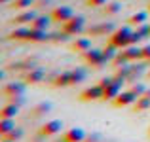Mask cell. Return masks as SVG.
Instances as JSON below:
<instances>
[{"instance_id": "obj_1", "label": "cell", "mask_w": 150, "mask_h": 142, "mask_svg": "<svg viewBox=\"0 0 150 142\" xmlns=\"http://www.w3.org/2000/svg\"><path fill=\"white\" fill-rule=\"evenodd\" d=\"M131 34H133V29L129 25L120 27L110 34V44H114L118 49H124V47L131 46Z\"/></svg>"}, {"instance_id": "obj_2", "label": "cell", "mask_w": 150, "mask_h": 142, "mask_svg": "<svg viewBox=\"0 0 150 142\" xmlns=\"http://www.w3.org/2000/svg\"><path fill=\"white\" fill-rule=\"evenodd\" d=\"M84 23H86V19L82 17V15H74L72 19H69L67 23H63V30L76 36V34H80L82 30H84Z\"/></svg>"}, {"instance_id": "obj_3", "label": "cell", "mask_w": 150, "mask_h": 142, "mask_svg": "<svg viewBox=\"0 0 150 142\" xmlns=\"http://www.w3.org/2000/svg\"><path fill=\"white\" fill-rule=\"evenodd\" d=\"M84 59H86V63L91 65V66H103V65H105L103 49H95V47H91V49H88L84 53Z\"/></svg>"}, {"instance_id": "obj_4", "label": "cell", "mask_w": 150, "mask_h": 142, "mask_svg": "<svg viewBox=\"0 0 150 142\" xmlns=\"http://www.w3.org/2000/svg\"><path fill=\"white\" fill-rule=\"evenodd\" d=\"M72 17H74V11H72V8H69V6H57L51 11V19L57 21V23H67Z\"/></svg>"}, {"instance_id": "obj_5", "label": "cell", "mask_w": 150, "mask_h": 142, "mask_svg": "<svg viewBox=\"0 0 150 142\" xmlns=\"http://www.w3.org/2000/svg\"><path fill=\"white\" fill-rule=\"evenodd\" d=\"M103 93H105V89H103L99 84H97V85H91V87L84 89V91L80 93V101H84V102L99 101V98H103Z\"/></svg>"}, {"instance_id": "obj_6", "label": "cell", "mask_w": 150, "mask_h": 142, "mask_svg": "<svg viewBox=\"0 0 150 142\" xmlns=\"http://www.w3.org/2000/svg\"><path fill=\"white\" fill-rule=\"evenodd\" d=\"M137 95L131 91V89H129V91H122L120 95H118L116 98H114V106H118V108H122V106H131V104H135L137 102Z\"/></svg>"}, {"instance_id": "obj_7", "label": "cell", "mask_w": 150, "mask_h": 142, "mask_svg": "<svg viewBox=\"0 0 150 142\" xmlns=\"http://www.w3.org/2000/svg\"><path fill=\"white\" fill-rule=\"evenodd\" d=\"M61 127H63L61 120H51V121H46V123L42 125L40 133L46 136V138H48V136H53V135H57V133L61 131Z\"/></svg>"}, {"instance_id": "obj_8", "label": "cell", "mask_w": 150, "mask_h": 142, "mask_svg": "<svg viewBox=\"0 0 150 142\" xmlns=\"http://www.w3.org/2000/svg\"><path fill=\"white\" fill-rule=\"evenodd\" d=\"M63 138L67 142H84L86 140V131L82 127H72L63 135Z\"/></svg>"}, {"instance_id": "obj_9", "label": "cell", "mask_w": 150, "mask_h": 142, "mask_svg": "<svg viewBox=\"0 0 150 142\" xmlns=\"http://www.w3.org/2000/svg\"><path fill=\"white\" fill-rule=\"evenodd\" d=\"M44 78H46V72L42 68H30L25 74V84H30V85L40 84V82H44Z\"/></svg>"}, {"instance_id": "obj_10", "label": "cell", "mask_w": 150, "mask_h": 142, "mask_svg": "<svg viewBox=\"0 0 150 142\" xmlns=\"http://www.w3.org/2000/svg\"><path fill=\"white\" fill-rule=\"evenodd\" d=\"M51 40V34H48V30H42V29H33L30 27V32H29V42H48Z\"/></svg>"}, {"instance_id": "obj_11", "label": "cell", "mask_w": 150, "mask_h": 142, "mask_svg": "<svg viewBox=\"0 0 150 142\" xmlns=\"http://www.w3.org/2000/svg\"><path fill=\"white\" fill-rule=\"evenodd\" d=\"M4 93H6L8 97H21V95L25 93V84H21V82H11V84H8L6 87H4Z\"/></svg>"}, {"instance_id": "obj_12", "label": "cell", "mask_w": 150, "mask_h": 142, "mask_svg": "<svg viewBox=\"0 0 150 142\" xmlns=\"http://www.w3.org/2000/svg\"><path fill=\"white\" fill-rule=\"evenodd\" d=\"M51 84H53L55 87H67V85H72V72H70V70H67V72L57 74V76L53 78V82H51Z\"/></svg>"}, {"instance_id": "obj_13", "label": "cell", "mask_w": 150, "mask_h": 142, "mask_svg": "<svg viewBox=\"0 0 150 142\" xmlns=\"http://www.w3.org/2000/svg\"><path fill=\"white\" fill-rule=\"evenodd\" d=\"M36 17H38L36 11L25 10V11H21L19 15H15V17H13V23H15V25H27V23H33Z\"/></svg>"}, {"instance_id": "obj_14", "label": "cell", "mask_w": 150, "mask_h": 142, "mask_svg": "<svg viewBox=\"0 0 150 142\" xmlns=\"http://www.w3.org/2000/svg\"><path fill=\"white\" fill-rule=\"evenodd\" d=\"M120 93H122V84L114 82L112 85L105 87V93H103V101H114V98H116Z\"/></svg>"}, {"instance_id": "obj_15", "label": "cell", "mask_w": 150, "mask_h": 142, "mask_svg": "<svg viewBox=\"0 0 150 142\" xmlns=\"http://www.w3.org/2000/svg\"><path fill=\"white\" fill-rule=\"evenodd\" d=\"M124 51H125L129 61H139V59H143V47H139L137 44H131V46L124 47Z\"/></svg>"}, {"instance_id": "obj_16", "label": "cell", "mask_w": 150, "mask_h": 142, "mask_svg": "<svg viewBox=\"0 0 150 142\" xmlns=\"http://www.w3.org/2000/svg\"><path fill=\"white\" fill-rule=\"evenodd\" d=\"M17 114H19V104H15V102H10L0 110V117H8V120H15Z\"/></svg>"}, {"instance_id": "obj_17", "label": "cell", "mask_w": 150, "mask_h": 142, "mask_svg": "<svg viewBox=\"0 0 150 142\" xmlns=\"http://www.w3.org/2000/svg\"><path fill=\"white\" fill-rule=\"evenodd\" d=\"M72 49L78 51V53H86L88 49H91V40H88V38H76L72 42Z\"/></svg>"}, {"instance_id": "obj_18", "label": "cell", "mask_w": 150, "mask_h": 142, "mask_svg": "<svg viewBox=\"0 0 150 142\" xmlns=\"http://www.w3.org/2000/svg\"><path fill=\"white\" fill-rule=\"evenodd\" d=\"M114 25L112 23H101V25H97V27H91L89 29V34H112L114 32Z\"/></svg>"}, {"instance_id": "obj_19", "label": "cell", "mask_w": 150, "mask_h": 142, "mask_svg": "<svg viewBox=\"0 0 150 142\" xmlns=\"http://www.w3.org/2000/svg\"><path fill=\"white\" fill-rule=\"evenodd\" d=\"M53 21L51 19V15L48 17V15H38L36 19H34L30 25H33V29H42V30H48V27H50V23Z\"/></svg>"}, {"instance_id": "obj_20", "label": "cell", "mask_w": 150, "mask_h": 142, "mask_svg": "<svg viewBox=\"0 0 150 142\" xmlns=\"http://www.w3.org/2000/svg\"><path fill=\"white\" fill-rule=\"evenodd\" d=\"M29 32H30V29H27V27H19V29H15V30L10 32V38H11V40H27V42H29Z\"/></svg>"}, {"instance_id": "obj_21", "label": "cell", "mask_w": 150, "mask_h": 142, "mask_svg": "<svg viewBox=\"0 0 150 142\" xmlns=\"http://www.w3.org/2000/svg\"><path fill=\"white\" fill-rule=\"evenodd\" d=\"M148 21V13H146V11H137V13H133L131 15V17H129L127 19V23H129V25H143V23H146Z\"/></svg>"}, {"instance_id": "obj_22", "label": "cell", "mask_w": 150, "mask_h": 142, "mask_svg": "<svg viewBox=\"0 0 150 142\" xmlns=\"http://www.w3.org/2000/svg\"><path fill=\"white\" fill-rule=\"evenodd\" d=\"M150 108V98L148 97H139L137 98V102L133 104V112H146V110Z\"/></svg>"}, {"instance_id": "obj_23", "label": "cell", "mask_w": 150, "mask_h": 142, "mask_svg": "<svg viewBox=\"0 0 150 142\" xmlns=\"http://www.w3.org/2000/svg\"><path fill=\"white\" fill-rule=\"evenodd\" d=\"M118 47L116 46H114V44H110V42H108V44H106L105 47H103V55H105V65H106V63H110V61H114V57H116V53H118Z\"/></svg>"}, {"instance_id": "obj_24", "label": "cell", "mask_w": 150, "mask_h": 142, "mask_svg": "<svg viewBox=\"0 0 150 142\" xmlns=\"http://www.w3.org/2000/svg\"><path fill=\"white\" fill-rule=\"evenodd\" d=\"M11 129H15V120H8V117H0V135H6Z\"/></svg>"}, {"instance_id": "obj_25", "label": "cell", "mask_w": 150, "mask_h": 142, "mask_svg": "<svg viewBox=\"0 0 150 142\" xmlns=\"http://www.w3.org/2000/svg\"><path fill=\"white\" fill-rule=\"evenodd\" d=\"M70 72H72V85L74 84H82V82L88 78V72H86L84 68H78V66L74 70H70Z\"/></svg>"}, {"instance_id": "obj_26", "label": "cell", "mask_w": 150, "mask_h": 142, "mask_svg": "<svg viewBox=\"0 0 150 142\" xmlns=\"http://www.w3.org/2000/svg\"><path fill=\"white\" fill-rule=\"evenodd\" d=\"M23 129L21 127H15V129H11L10 133H6V135H2V138H6V140H11V142H15V140H19V138H23Z\"/></svg>"}, {"instance_id": "obj_27", "label": "cell", "mask_w": 150, "mask_h": 142, "mask_svg": "<svg viewBox=\"0 0 150 142\" xmlns=\"http://www.w3.org/2000/svg\"><path fill=\"white\" fill-rule=\"evenodd\" d=\"M112 63H114L116 66H125V65H129L131 61L127 59V55H125V51L122 49V51H118V53H116V57H114V61H112Z\"/></svg>"}, {"instance_id": "obj_28", "label": "cell", "mask_w": 150, "mask_h": 142, "mask_svg": "<svg viewBox=\"0 0 150 142\" xmlns=\"http://www.w3.org/2000/svg\"><path fill=\"white\" fill-rule=\"evenodd\" d=\"M122 11V4L120 2H108L105 6V13L106 15H116V13H120Z\"/></svg>"}, {"instance_id": "obj_29", "label": "cell", "mask_w": 150, "mask_h": 142, "mask_svg": "<svg viewBox=\"0 0 150 142\" xmlns=\"http://www.w3.org/2000/svg\"><path fill=\"white\" fill-rule=\"evenodd\" d=\"M135 32H137V34H139V36L144 40V38H148V36H150V25H148V23L137 25V27H135Z\"/></svg>"}, {"instance_id": "obj_30", "label": "cell", "mask_w": 150, "mask_h": 142, "mask_svg": "<svg viewBox=\"0 0 150 142\" xmlns=\"http://www.w3.org/2000/svg\"><path fill=\"white\" fill-rule=\"evenodd\" d=\"M146 89H148V87H146V85H144V84H141V82H135V84L131 85V91L135 93L137 97H143V95L146 93Z\"/></svg>"}, {"instance_id": "obj_31", "label": "cell", "mask_w": 150, "mask_h": 142, "mask_svg": "<svg viewBox=\"0 0 150 142\" xmlns=\"http://www.w3.org/2000/svg\"><path fill=\"white\" fill-rule=\"evenodd\" d=\"M34 4V0H13V8L15 10H27Z\"/></svg>"}, {"instance_id": "obj_32", "label": "cell", "mask_w": 150, "mask_h": 142, "mask_svg": "<svg viewBox=\"0 0 150 142\" xmlns=\"http://www.w3.org/2000/svg\"><path fill=\"white\" fill-rule=\"evenodd\" d=\"M50 108H51L50 102H40V104L34 108V116H42V114H48V112H50Z\"/></svg>"}, {"instance_id": "obj_33", "label": "cell", "mask_w": 150, "mask_h": 142, "mask_svg": "<svg viewBox=\"0 0 150 142\" xmlns=\"http://www.w3.org/2000/svg\"><path fill=\"white\" fill-rule=\"evenodd\" d=\"M51 40L53 42H67L69 40V32H65V30L63 32H53L51 34Z\"/></svg>"}, {"instance_id": "obj_34", "label": "cell", "mask_w": 150, "mask_h": 142, "mask_svg": "<svg viewBox=\"0 0 150 142\" xmlns=\"http://www.w3.org/2000/svg\"><path fill=\"white\" fill-rule=\"evenodd\" d=\"M86 4L91 6V8H101V6H106L108 0H86Z\"/></svg>"}, {"instance_id": "obj_35", "label": "cell", "mask_w": 150, "mask_h": 142, "mask_svg": "<svg viewBox=\"0 0 150 142\" xmlns=\"http://www.w3.org/2000/svg\"><path fill=\"white\" fill-rule=\"evenodd\" d=\"M112 84H114V78H103V80L99 82V85H101L103 89L108 87V85H112Z\"/></svg>"}, {"instance_id": "obj_36", "label": "cell", "mask_w": 150, "mask_h": 142, "mask_svg": "<svg viewBox=\"0 0 150 142\" xmlns=\"http://www.w3.org/2000/svg\"><path fill=\"white\" fill-rule=\"evenodd\" d=\"M143 59H148L150 61V44H146L143 47Z\"/></svg>"}, {"instance_id": "obj_37", "label": "cell", "mask_w": 150, "mask_h": 142, "mask_svg": "<svg viewBox=\"0 0 150 142\" xmlns=\"http://www.w3.org/2000/svg\"><path fill=\"white\" fill-rule=\"evenodd\" d=\"M144 97H148V98H150V87L146 89V93H144Z\"/></svg>"}, {"instance_id": "obj_38", "label": "cell", "mask_w": 150, "mask_h": 142, "mask_svg": "<svg viewBox=\"0 0 150 142\" xmlns=\"http://www.w3.org/2000/svg\"><path fill=\"white\" fill-rule=\"evenodd\" d=\"M55 142H67V140H65V138H61V140H55Z\"/></svg>"}, {"instance_id": "obj_39", "label": "cell", "mask_w": 150, "mask_h": 142, "mask_svg": "<svg viewBox=\"0 0 150 142\" xmlns=\"http://www.w3.org/2000/svg\"><path fill=\"white\" fill-rule=\"evenodd\" d=\"M2 142H11V140H6V138H2Z\"/></svg>"}, {"instance_id": "obj_40", "label": "cell", "mask_w": 150, "mask_h": 142, "mask_svg": "<svg viewBox=\"0 0 150 142\" xmlns=\"http://www.w3.org/2000/svg\"><path fill=\"white\" fill-rule=\"evenodd\" d=\"M2 2H10V0H2Z\"/></svg>"}, {"instance_id": "obj_41", "label": "cell", "mask_w": 150, "mask_h": 142, "mask_svg": "<svg viewBox=\"0 0 150 142\" xmlns=\"http://www.w3.org/2000/svg\"><path fill=\"white\" fill-rule=\"evenodd\" d=\"M148 78H150V70H148Z\"/></svg>"}, {"instance_id": "obj_42", "label": "cell", "mask_w": 150, "mask_h": 142, "mask_svg": "<svg viewBox=\"0 0 150 142\" xmlns=\"http://www.w3.org/2000/svg\"><path fill=\"white\" fill-rule=\"evenodd\" d=\"M148 136H150V129H148Z\"/></svg>"}, {"instance_id": "obj_43", "label": "cell", "mask_w": 150, "mask_h": 142, "mask_svg": "<svg viewBox=\"0 0 150 142\" xmlns=\"http://www.w3.org/2000/svg\"><path fill=\"white\" fill-rule=\"evenodd\" d=\"M148 10H150V4H148Z\"/></svg>"}]
</instances>
